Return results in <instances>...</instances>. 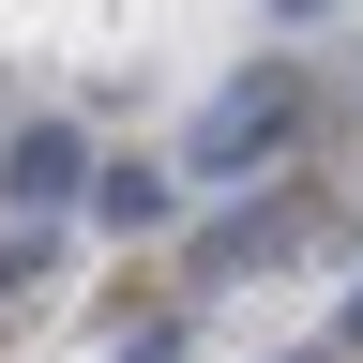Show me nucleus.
Here are the masks:
<instances>
[{
  "instance_id": "nucleus-3",
  "label": "nucleus",
  "mask_w": 363,
  "mask_h": 363,
  "mask_svg": "<svg viewBox=\"0 0 363 363\" xmlns=\"http://www.w3.org/2000/svg\"><path fill=\"white\" fill-rule=\"evenodd\" d=\"M91 212H106V227H167V167H106Z\"/></svg>"
},
{
  "instance_id": "nucleus-1",
  "label": "nucleus",
  "mask_w": 363,
  "mask_h": 363,
  "mask_svg": "<svg viewBox=\"0 0 363 363\" xmlns=\"http://www.w3.org/2000/svg\"><path fill=\"white\" fill-rule=\"evenodd\" d=\"M288 121H303V76H242V91L197 121V152H182V167H242V152H272Z\"/></svg>"
},
{
  "instance_id": "nucleus-4",
  "label": "nucleus",
  "mask_w": 363,
  "mask_h": 363,
  "mask_svg": "<svg viewBox=\"0 0 363 363\" xmlns=\"http://www.w3.org/2000/svg\"><path fill=\"white\" fill-rule=\"evenodd\" d=\"M121 363H182V318H152V333H136V348H121Z\"/></svg>"
},
{
  "instance_id": "nucleus-2",
  "label": "nucleus",
  "mask_w": 363,
  "mask_h": 363,
  "mask_svg": "<svg viewBox=\"0 0 363 363\" xmlns=\"http://www.w3.org/2000/svg\"><path fill=\"white\" fill-rule=\"evenodd\" d=\"M76 167H91V152H76V121H30V136H16V167H0V197L45 212V197H76Z\"/></svg>"
},
{
  "instance_id": "nucleus-6",
  "label": "nucleus",
  "mask_w": 363,
  "mask_h": 363,
  "mask_svg": "<svg viewBox=\"0 0 363 363\" xmlns=\"http://www.w3.org/2000/svg\"><path fill=\"white\" fill-rule=\"evenodd\" d=\"M288 363H318V348H288Z\"/></svg>"
},
{
  "instance_id": "nucleus-5",
  "label": "nucleus",
  "mask_w": 363,
  "mask_h": 363,
  "mask_svg": "<svg viewBox=\"0 0 363 363\" xmlns=\"http://www.w3.org/2000/svg\"><path fill=\"white\" fill-rule=\"evenodd\" d=\"M348 348H363V303H348Z\"/></svg>"
}]
</instances>
